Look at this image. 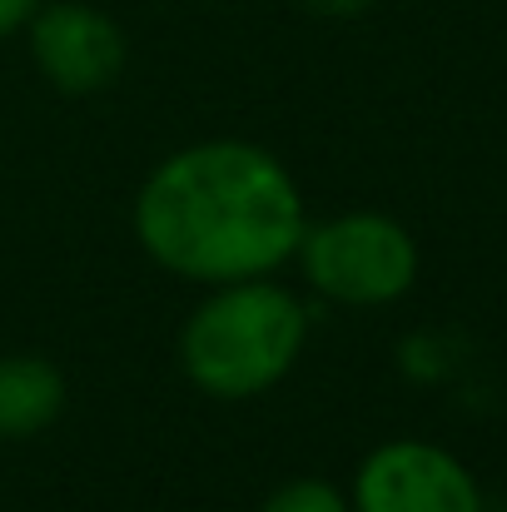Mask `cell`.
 Returning a JSON list of instances; mask_svg holds the SVG:
<instances>
[{
	"mask_svg": "<svg viewBox=\"0 0 507 512\" xmlns=\"http://www.w3.org/2000/svg\"><path fill=\"white\" fill-rule=\"evenodd\" d=\"M259 512H353V503L329 478H294V483L274 488Z\"/></svg>",
	"mask_w": 507,
	"mask_h": 512,
	"instance_id": "52a82bcc",
	"label": "cell"
},
{
	"mask_svg": "<svg viewBox=\"0 0 507 512\" xmlns=\"http://www.w3.org/2000/svg\"><path fill=\"white\" fill-rule=\"evenodd\" d=\"M309 339V309L299 294L264 279L214 284L204 304L179 329V368L184 378L224 403H244L289 378Z\"/></svg>",
	"mask_w": 507,
	"mask_h": 512,
	"instance_id": "7a4b0ae2",
	"label": "cell"
},
{
	"mask_svg": "<svg viewBox=\"0 0 507 512\" xmlns=\"http://www.w3.org/2000/svg\"><path fill=\"white\" fill-rule=\"evenodd\" d=\"M314 294L348 309H378L413 289L418 279V244L413 234L378 209H353L319 224H304L294 249Z\"/></svg>",
	"mask_w": 507,
	"mask_h": 512,
	"instance_id": "3957f363",
	"label": "cell"
},
{
	"mask_svg": "<svg viewBox=\"0 0 507 512\" xmlns=\"http://www.w3.org/2000/svg\"><path fill=\"white\" fill-rule=\"evenodd\" d=\"M309 10H319V15H363L373 0H304Z\"/></svg>",
	"mask_w": 507,
	"mask_h": 512,
	"instance_id": "9c48e42d",
	"label": "cell"
},
{
	"mask_svg": "<svg viewBox=\"0 0 507 512\" xmlns=\"http://www.w3.org/2000/svg\"><path fill=\"white\" fill-rule=\"evenodd\" d=\"M304 194L294 174L249 140H204L160 160L135 194L140 249L174 279L234 284L264 279L304 239Z\"/></svg>",
	"mask_w": 507,
	"mask_h": 512,
	"instance_id": "6da1fadb",
	"label": "cell"
},
{
	"mask_svg": "<svg viewBox=\"0 0 507 512\" xmlns=\"http://www.w3.org/2000/svg\"><path fill=\"white\" fill-rule=\"evenodd\" d=\"M353 512H483L478 478L438 443L393 438L358 463Z\"/></svg>",
	"mask_w": 507,
	"mask_h": 512,
	"instance_id": "277c9868",
	"label": "cell"
},
{
	"mask_svg": "<svg viewBox=\"0 0 507 512\" xmlns=\"http://www.w3.org/2000/svg\"><path fill=\"white\" fill-rule=\"evenodd\" d=\"M30 60L60 95H95L125 70V30L115 15L85 0L35 5L25 20Z\"/></svg>",
	"mask_w": 507,
	"mask_h": 512,
	"instance_id": "5b68a950",
	"label": "cell"
},
{
	"mask_svg": "<svg viewBox=\"0 0 507 512\" xmlns=\"http://www.w3.org/2000/svg\"><path fill=\"white\" fill-rule=\"evenodd\" d=\"M35 5L40 0H0V40L15 35V30H25V20L35 15Z\"/></svg>",
	"mask_w": 507,
	"mask_h": 512,
	"instance_id": "ba28073f",
	"label": "cell"
},
{
	"mask_svg": "<svg viewBox=\"0 0 507 512\" xmlns=\"http://www.w3.org/2000/svg\"><path fill=\"white\" fill-rule=\"evenodd\" d=\"M65 413V373L35 353L0 358V438H35Z\"/></svg>",
	"mask_w": 507,
	"mask_h": 512,
	"instance_id": "8992f818",
	"label": "cell"
}]
</instances>
